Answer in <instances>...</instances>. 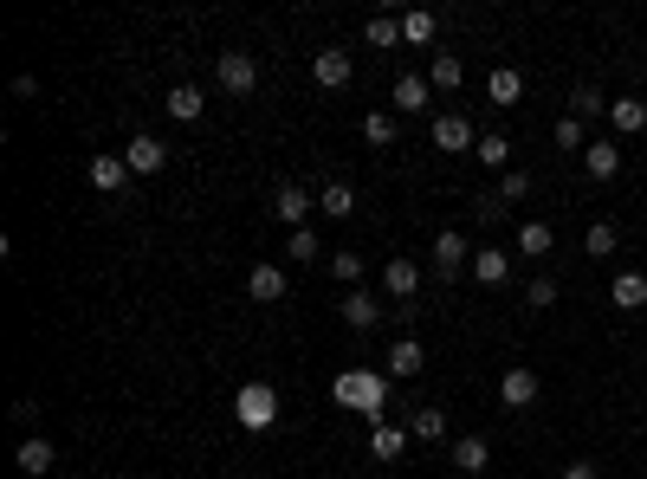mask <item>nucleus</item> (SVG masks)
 I'll return each mask as SVG.
<instances>
[{"label":"nucleus","mask_w":647,"mask_h":479,"mask_svg":"<svg viewBox=\"0 0 647 479\" xmlns=\"http://www.w3.org/2000/svg\"><path fill=\"white\" fill-rule=\"evenodd\" d=\"M330 395H337V408H350L363 421H389V376L382 369H343L330 382Z\"/></svg>","instance_id":"1"},{"label":"nucleus","mask_w":647,"mask_h":479,"mask_svg":"<svg viewBox=\"0 0 647 479\" xmlns=\"http://www.w3.org/2000/svg\"><path fill=\"white\" fill-rule=\"evenodd\" d=\"M233 421H240L246 434H266L272 421H279V389L272 382H240V395H233Z\"/></svg>","instance_id":"2"},{"label":"nucleus","mask_w":647,"mask_h":479,"mask_svg":"<svg viewBox=\"0 0 647 479\" xmlns=\"http://www.w3.org/2000/svg\"><path fill=\"white\" fill-rule=\"evenodd\" d=\"M434 149H447V156H473L479 149V130L466 111H440L434 117Z\"/></svg>","instance_id":"3"},{"label":"nucleus","mask_w":647,"mask_h":479,"mask_svg":"<svg viewBox=\"0 0 647 479\" xmlns=\"http://www.w3.org/2000/svg\"><path fill=\"white\" fill-rule=\"evenodd\" d=\"M214 78H220V91H227V98H246V91L259 85V59H253V52H220V59H214Z\"/></svg>","instance_id":"4"},{"label":"nucleus","mask_w":647,"mask_h":479,"mask_svg":"<svg viewBox=\"0 0 647 479\" xmlns=\"http://www.w3.org/2000/svg\"><path fill=\"white\" fill-rule=\"evenodd\" d=\"M473 266V246H466V234L460 227H447V234H434V279H460V272Z\"/></svg>","instance_id":"5"},{"label":"nucleus","mask_w":647,"mask_h":479,"mask_svg":"<svg viewBox=\"0 0 647 479\" xmlns=\"http://www.w3.org/2000/svg\"><path fill=\"white\" fill-rule=\"evenodd\" d=\"M123 162H130V175H162L169 169V143L162 136H130V149H123Z\"/></svg>","instance_id":"6"},{"label":"nucleus","mask_w":647,"mask_h":479,"mask_svg":"<svg viewBox=\"0 0 647 479\" xmlns=\"http://www.w3.org/2000/svg\"><path fill=\"white\" fill-rule=\"evenodd\" d=\"M311 208H318V195H311V188H305V182H285V188H279V195H272V214H279V221H285V227H292V234H298V227H311V221H305V214H311Z\"/></svg>","instance_id":"7"},{"label":"nucleus","mask_w":647,"mask_h":479,"mask_svg":"<svg viewBox=\"0 0 647 479\" xmlns=\"http://www.w3.org/2000/svg\"><path fill=\"white\" fill-rule=\"evenodd\" d=\"M583 175L589 182H615V175H622V143H615V136H596V143L583 149Z\"/></svg>","instance_id":"8"},{"label":"nucleus","mask_w":647,"mask_h":479,"mask_svg":"<svg viewBox=\"0 0 647 479\" xmlns=\"http://www.w3.org/2000/svg\"><path fill=\"white\" fill-rule=\"evenodd\" d=\"M246 298H253V305H279L285 298V266H272V259L246 266Z\"/></svg>","instance_id":"9"},{"label":"nucleus","mask_w":647,"mask_h":479,"mask_svg":"<svg viewBox=\"0 0 647 479\" xmlns=\"http://www.w3.org/2000/svg\"><path fill=\"white\" fill-rule=\"evenodd\" d=\"M499 402H505V408H531V402H538V369L512 363V369L499 376Z\"/></svg>","instance_id":"10"},{"label":"nucleus","mask_w":647,"mask_h":479,"mask_svg":"<svg viewBox=\"0 0 647 479\" xmlns=\"http://www.w3.org/2000/svg\"><path fill=\"white\" fill-rule=\"evenodd\" d=\"M350 72H356V65H350V52H343V46H324L318 59H311V78H318L324 91H343V85H350Z\"/></svg>","instance_id":"11"},{"label":"nucleus","mask_w":647,"mask_h":479,"mask_svg":"<svg viewBox=\"0 0 647 479\" xmlns=\"http://www.w3.org/2000/svg\"><path fill=\"white\" fill-rule=\"evenodd\" d=\"M421 369H428V350H421V337H395V344H389V376L415 382Z\"/></svg>","instance_id":"12"},{"label":"nucleus","mask_w":647,"mask_h":479,"mask_svg":"<svg viewBox=\"0 0 647 479\" xmlns=\"http://www.w3.org/2000/svg\"><path fill=\"white\" fill-rule=\"evenodd\" d=\"M466 272H473L479 285H505L512 279V259H505V246H473V266Z\"/></svg>","instance_id":"13"},{"label":"nucleus","mask_w":647,"mask_h":479,"mask_svg":"<svg viewBox=\"0 0 647 479\" xmlns=\"http://www.w3.org/2000/svg\"><path fill=\"white\" fill-rule=\"evenodd\" d=\"M382 285H389V298L415 305V292H421V266H415V259H389V266H382Z\"/></svg>","instance_id":"14"},{"label":"nucleus","mask_w":647,"mask_h":479,"mask_svg":"<svg viewBox=\"0 0 647 479\" xmlns=\"http://www.w3.org/2000/svg\"><path fill=\"white\" fill-rule=\"evenodd\" d=\"M609 305L615 311H641L647 305V272H615L609 279Z\"/></svg>","instance_id":"15"},{"label":"nucleus","mask_w":647,"mask_h":479,"mask_svg":"<svg viewBox=\"0 0 647 479\" xmlns=\"http://www.w3.org/2000/svg\"><path fill=\"white\" fill-rule=\"evenodd\" d=\"M453 467L460 473H486L492 467V441L486 434H460V441H453Z\"/></svg>","instance_id":"16"},{"label":"nucleus","mask_w":647,"mask_h":479,"mask_svg":"<svg viewBox=\"0 0 647 479\" xmlns=\"http://www.w3.org/2000/svg\"><path fill=\"white\" fill-rule=\"evenodd\" d=\"M162 111H169L175 123H201V111H208V98H201V85H175L169 98H162Z\"/></svg>","instance_id":"17"},{"label":"nucleus","mask_w":647,"mask_h":479,"mask_svg":"<svg viewBox=\"0 0 647 479\" xmlns=\"http://www.w3.org/2000/svg\"><path fill=\"white\" fill-rule=\"evenodd\" d=\"M52 460H59V454H52L46 434H26V441H20V473H26V479H46Z\"/></svg>","instance_id":"18"},{"label":"nucleus","mask_w":647,"mask_h":479,"mask_svg":"<svg viewBox=\"0 0 647 479\" xmlns=\"http://www.w3.org/2000/svg\"><path fill=\"white\" fill-rule=\"evenodd\" d=\"M428 98H434V85H428L421 72H402V78H395V104H402V117L428 111Z\"/></svg>","instance_id":"19"},{"label":"nucleus","mask_w":647,"mask_h":479,"mask_svg":"<svg viewBox=\"0 0 647 479\" xmlns=\"http://www.w3.org/2000/svg\"><path fill=\"white\" fill-rule=\"evenodd\" d=\"M609 130H615V136H641V130H647V104H641V98H615V104H609Z\"/></svg>","instance_id":"20"},{"label":"nucleus","mask_w":647,"mask_h":479,"mask_svg":"<svg viewBox=\"0 0 647 479\" xmlns=\"http://www.w3.org/2000/svg\"><path fill=\"white\" fill-rule=\"evenodd\" d=\"M123 182H130V162L123 156H91V188H98V195H117Z\"/></svg>","instance_id":"21"},{"label":"nucleus","mask_w":647,"mask_h":479,"mask_svg":"<svg viewBox=\"0 0 647 479\" xmlns=\"http://www.w3.org/2000/svg\"><path fill=\"white\" fill-rule=\"evenodd\" d=\"M318 214H330V221H350V214H356V188L350 182H324L318 188Z\"/></svg>","instance_id":"22"},{"label":"nucleus","mask_w":647,"mask_h":479,"mask_svg":"<svg viewBox=\"0 0 647 479\" xmlns=\"http://www.w3.org/2000/svg\"><path fill=\"white\" fill-rule=\"evenodd\" d=\"M402 447H408V428H402V421H376L369 454H376V460H402Z\"/></svg>","instance_id":"23"},{"label":"nucleus","mask_w":647,"mask_h":479,"mask_svg":"<svg viewBox=\"0 0 647 479\" xmlns=\"http://www.w3.org/2000/svg\"><path fill=\"white\" fill-rule=\"evenodd\" d=\"M550 246H557V227L550 221H525L518 227V253L525 259H550Z\"/></svg>","instance_id":"24"},{"label":"nucleus","mask_w":647,"mask_h":479,"mask_svg":"<svg viewBox=\"0 0 647 479\" xmlns=\"http://www.w3.org/2000/svg\"><path fill=\"white\" fill-rule=\"evenodd\" d=\"M486 98H492V104H518V98H525V72H512V65H499V72L486 78Z\"/></svg>","instance_id":"25"},{"label":"nucleus","mask_w":647,"mask_h":479,"mask_svg":"<svg viewBox=\"0 0 647 479\" xmlns=\"http://www.w3.org/2000/svg\"><path fill=\"white\" fill-rule=\"evenodd\" d=\"M434 33H440V20H434L428 7H408V13H402V46H428Z\"/></svg>","instance_id":"26"},{"label":"nucleus","mask_w":647,"mask_h":479,"mask_svg":"<svg viewBox=\"0 0 647 479\" xmlns=\"http://www.w3.org/2000/svg\"><path fill=\"white\" fill-rule=\"evenodd\" d=\"M473 156H479V169L505 175V169H512V136H479V149H473Z\"/></svg>","instance_id":"27"},{"label":"nucleus","mask_w":647,"mask_h":479,"mask_svg":"<svg viewBox=\"0 0 647 479\" xmlns=\"http://www.w3.org/2000/svg\"><path fill=\"white\" fill-rule=\"evenodd\" d=\"M428 85H434V91H460V85H466V65L453 59V52H434V65H428Z\"/></svg>","instance_id":"28"},{"label":"nucleus","mask_w":647,"mask_h":479,"mask_svg":"<svg viewBox=\"0 0 647 479\" xmlns=\"http://www.w3.org/2000/svg\"><path fill=\"white\" fill-rule=\"evenodd\" d=\"M376 318H382V305L369 292H350V298H343V324H350V331H369Z\"/></svg>","instance_id":"29"},{"label":"nucleus","mask_w":647,"mask_h":479,"mask_svg":"<svg viewBox=\"0 0 647 479\" xmlns=\"http://www.w3.org/2000/svg\"><path fill=\"white\" fill-rule=\"evenodd\" d=\"M615 246H622V234H615V221H589V234H583V253H589V259H609Z\"/></svg>","instance_id":"30"},{"label":"nucleus","mask_w":647,"mask_h":479,"mask_svg":"<svg viewBox=\"0 0 647 479\" xmlns=\"http://www.w3.org/2000/svg\"><path fill=\"white\" fill-rule=\"evenodd\" d=\"M408 434H415V441H447V415H440V408H415V415H408Z\"/></svg>","instance_id":"31"},{"label":"nucleus","mask_w":647,"mask_h":479,"mask_svg":"<svg viewBox=\"0 0 647 479\" xmlns=\"http://www.w3.org/2000/svg\"><path fill=\"white\" fill-rule=\"evenodd\" d=\"M570 117H583V123H589V117H609V98H602L596 85H576V91H570Z\"/></svg>","instance_id":"32"},{"label":"nucleus","mask_w":647,"mask_h":479,"mask_svg":"<svg viewBox=\"0 0 647 479\" xmlns=\"http://www.w3.org/2000/svg\"><path fill=\"white\" fill-rule=\"evenodd\" d=\"M492 195H499V208H505V201H525V195H531V169H505Z\"/></svg>","instance_id":"33"},{"label":"nucleus","mask_w":647,"mask_h":479,"mask_svg":"<svg viewBox=\"0 0 647 479\" xmlns=\"http://www.w3.org/2000/svg\"><path fill=\"white\" fill-rule=\"evenodd\" d=\"M369 46H402V13H376L369 20Z\"/></svg>","instance_id":"34"},{"label":"nucleus","mask_w":647,"mask_h":479,"mask_svg":"<svg viewBox=\"0 0 647 479\" xmlns=\"http://www.w3.org/2000/svg\"><path fill=\"white\" fill-rule=\"evenodd\" d=\"M324 253V240L311 234V227H298V234H285V259H318Z\"/></svg>","instance_id":"35"},{"label":"nucleus","mask_w":647,"mask_h":479,"mask_svg":"<svg viewBox=\"0 0 647 479\" xmlns=\"http://www.w3.org/2000/svg\"><path fill=\"white\" fill-rule=\"evenodd\" d=\"M525 305L531 311H550V305H557V279H550V272H538V279L525 285Z\"/></svg>","instance_id":"36"},{"label":"nucleus","mask_w":647,"mask_h":479,"mask_svg":"<svg viewBox=\"0 0 647 479\" xmlns=\"http://www.w3.org/2000/svg\"><path fill=\"white\" fill-rule=\"evenodd\" d=\"M363 136H369L376 149H389V143H395V117H389V111H369V117H363Z\"/></svg>","instance_id":"37"},{"label":"nucleus","mask_w":647,"mask_h":479,"mask_svg":"<svg viewBox=\"0 0 647 479\" xmlns=\"http://www.w3.org/2000/svg\"><path fill=\"white\" fill-rule=\"evenodd\" d=\"M557 149H589V130H583V117H557Z\"/></svg>","instance_id":"38"},{"label":"nucleus","mask_w":647,"mask_h":479,"mask_svg":"<svg viewBox=\"0 0 647 479\" xmlns=\"http://www.w3.org/2000/svg\"><path fill=\"white\" fill-rule=\"evenodd\" d=\"M330 279H343V285L356 292V279H363V259H356V253H330Z\"/></svg>","instance_id":"39"},{"label":"nucleus","mask_w":647,"mask_h":479,"mask_svg":"<svg viewBox=\"0 0 647 479\" xmlns=\"http://www.w3.org/2000/svg\"><path fill=\"white\" fill-rule=\"evenodd\" d=\"M557 479H596V467H589V460H576V467H563Z\"/></svg>","instance_id":"40"}]
</instances>
